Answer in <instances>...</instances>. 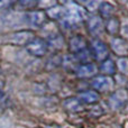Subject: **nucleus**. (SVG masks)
<instances>
[{
	"instance_id": "obj_1",
	"label": "nucleus",
	"mask_w": 128,
	"mask_h": 128,
	"mask_svg": "<svg viewBox=\"0 0 128 128\" xmlns=\"http://www.w3.org/2000/svg\"><path fill=\"white\" fill-rule=\"evenodd\" d=\"M66 7V15L61 20V24L65 28H72V27L79 25L83 22L86 18V9L84 7L75 4V2H68L65 4Z\"/></svg>"
},
{
	"instance_id": "obj_2",
	"label": "nucleus",
	"mask_w": 128,
	"mask_h": 128,
	"mask_svg": "<svg viewBox=\"0 0 128 128\" xmlns=\"http://www.w3.org/2000/svg\"><path fill=\"white\" fill-rule=\"evenodd\" d=\"M35 38V34L32 30H19L15 32L11 35H8L4 38V42L17 46H27Z\"/></svg>"
},
{
	"instance_id": "obj_3",
	"label": "nucleus",
	"mask_w": 128,
	"mask_h": 128,
	"mask_svg": "<svg viewBox=\"0 0 128 128\" xmlns=\"http://www.w3.org/2000/svg\"><path fill=\"white\" fill-rule=\"evenodd\" d=\"M91 55L98 62H104L107 58H109V48L104 42L101 40H93L91 42Z\"/></svg>"
},
{
	"instance_id": "obj_4",
	"label": "nucleus",
	"mask_w": 128,
	"mask_h": 128,
	"mask_svg": "<svg viewBox=\"0 0 128 128\" xmlns=\"http://www.w3.org/2000/svg\"><path fill=\"white\" fill-rule=\"evenodd\" d=\"M91 86H92L93 90L99 92H109V91L114 90V86H115V82L114 79L111 76L108 75H97V76L93 78L92 82H91Z\"/></svg>"
},
{
	"instance_id": "obj_5",
	"label": "nucleus",
	"mask_w": 128,
	"mask_h": 128,
	"mask_svg": "<svg viewBox=\"0 0 128 128\" xmlns=\"http://www.w3.org/2000/svg\"><path fill=\"white\" fill-rule=\"evenodd\" d=\"M27 51L34 56H44L48 51V44L43 38H34L30 43L26 46Z\"/></svg>"
},
{
	"instance_id": "obj_6",
	"label": "nucleus",
	"mask_w": 128,
	"mask_h": 128,
	"mask_svg": "<svg viewBox=\"0 0 128 128\" xmlns=\"http://www.w3.org/2000/svg\"><path fill=\"white\" fill-rule=\"evenodd\" d=\"M86 28L90 33L91 36L98 37L100 36L104 30V20L100 16H91L86 19Z\"/></svg>"
},
{
	"instance_id": "obj_7",
	"label": "nucleus",
	"mask_w": 128,
	"mask_h": 128,
	"mask_svg": "<svg viewBox=\"0 0 128 128\" xmlns=\"http://www.w3.org/2000/svg\"><path fill=\"white\" fill-rule=\"evenodd\" d=\"M98 66L94 63H86V64H79L75 68V74L80 79H89L97 74Z\"/></svg>"
},
{
	"instance_id": "obj_8",
	"label": "nucleus",
	"mask_w": 128,
	"mask_h": 128,
	"mask_svg": "<svg viewBox=\"0 0 128 128\" xmlns=\"http://www.w3.org/2000/svg\"><path fill=\"white\" fill-rule=\"evenodd\" d=\"M26 20L28 25L33 27H42L46 22V14L43 10H33L26 14Z\"/></svg>"
},
{
	"instance_id": "obj_9",
	"label": "nucleus",
	"mask_w": 128,
	"mask_h": 128,
	"mask_svg": "<svg viewBox=\"0 0 128 128\" xmlns=\"http://www.w3.org/2000/svg\"><path fill=\"white\" fill-rule=\"evenodd\" d=\"M68 50L73 54H79L80 52L86 50V40L81 35H75L68 40Z\"/></svg>"
},
{
	"instance_id": "obj_10",
	"label": "nucleus",
	"mask_w": 128,
	"mask_h": 128,
	"mask_svg": "<svg viewBox=\"0 0 128 128\" xmlns=\"http://www.w3.org/2000/svg\"><path fill=\"white\" fill-rule=\"evenodd\" d=\"M46 17H50L53 20H62L66 15V7L63 4H54L53 7L46 9Z\"/></svg>"
},
{
	"instance_id": "obj_11",
	"label": "nucleus",
	"mask_w": 128,
	"mask_h": 128,
	"mask_svg": "<svg viewBox=\"0 0 128 128\" xmlns=\"http://www.w3.org/2000/svg\"><path fill=\"white\" fill-rule=\"evenodd\" d=\"M111 50H112L117 55L125 56L128 53V45L124 40L115 37L111 40Z\"/></svg>"
},
{
	"instance_id": "obj_12",
	"label": "nucleus",
	"mask_w": 128,
	"mask_h": 128,
	"mask_svg": "<svg viewBox=\"0 0 128 128\" xmlns=\"http://www.w3.org/2000/svg\"><path fill=\"white\" fill-rule=\"evenodd\" d=\"M127 99V93L125 92L124 90H119V91H116L112 96L110 97L109 99V104H110L111 109H118L122 106L125 101Z\"/></svg>"
},
{
	"instance_id": "obj_13",
	"label": "nucleus",
	"mask_w": 128,
	"mask_h": 128,
	"mask_svg": "<svg viewBox=\"0 0 128 128\" xmlns=\"http://www.w3.org/2000/svg\"><path fill=\"white\" fill-rule=\"evenodd\" d=\"M78 99L82 102V104H92L96 102L99 101L100 96L97 91L94 90H88V91H83L79 94Z\"/></svg>"
},
{
	"instance_id": "obj_14",
	"label": "nucleus",
	"mask_w": 128,
	"mask_h": 128,
	"mask_svg": "<svg viewBox=\"0 0 128 128\" xmlns=\"http://www.w3.org/2000/svg\"><path fill=\"white\" fill-rule=\"evenodd\" d=\"M98 70H100V72L102 73V75H108V76H111V75L116 72V64H115V62H114L112 60L107 58L106 61L101 62V64H100V66H99Z\"/></svg>"
},
{
	"instance_id": "obj_15",
	"label": "nucleus",
	"mask_w": 128,
	"mask_h": 128,
	"mask_svg": "<svg viewBox=\"0 0 128 128\" xmlns=\"http://www.w3.org/2000/svg\"><path fill=\"white\" fill-rule=\"evenodd\" d=\"M63 107L68 111L76 112V111H80L82 109V102L78 98H68V99L64 100Z\"/></svg>"
},
{
	"instance_id": "obj_16",
	"label": "nucleus",
	"mask_w": 128,
	"mask_h": 128,
	"mask_svg": "<svg viewBox=\"0 0 128 128\" xmlns=\"http://www.w3.org/2000/svg\"><path fill=\"white\" fill-rule=\"evenodd\" d=\"M104 28L108 32L110 35H116L118 32L120 30V22L118 19H116L115 17H111L107 20L106 25H104Z\"/></svg>"
},
{
	"instance_id": "obj_17",
	"label": "nucleus",
	"mask_w": 128,
	"mask_h": 128,
	"mask_svg": "<svg viewBox=\"0 0 128 128\" xmlns=\"http://www.w3.org/2000/svg\"><path fill=\"white\" fill-rule=\"evenodd\" d=\"M99 12H100V17H104V18H111L112 16L114 11H115V8L109 2H100L99 4Z\"/></svg>"
},
{
	"instance_id": "obj_18",
	"label": "nucleus",
	"mask_w": 128,
	"mask_h": 128,
	"mask_svg": "<svg viewBox=\"0 0 128 128\" xmlns=\"http://www.w3.org/2000/svg\"><path fill=\"white\" fill-rule=\"evenodd\" d=\"M117 66L119 68L120 73L125 75H128V58H122L118 60Z\"/></svg>"
},
{
	"instance_id": "obj_19",
	"label": "nucleus",
	"mask_w": 128,
	"mask_h": 128,
	"mask_svg": "<svg viewBox=\"0 0 128 128\" xmlns=\"http://www.w3.org/2000/svg\"><path fill=\"white\" fill-rule=\"evenodd\" d=\"M18 4H20L24 9H33V8H35L36 6H38V2H36V1H20V2H18Z\"/></svg>"
},
{
	"instance_id": "obj_20",
	"label": "nucleus",
	"mask_w": 128,
	"mask_h": 128,
	"mask_svg": "<svg viewBox=\"0 0 128 128\" xmlns=\"http://www.w3.org/2000/svg\"><path fill=\"white\" fill-rule=\"evenodd\" d=\"M99 4L100 2H97V1H91V2H86V6H84V8H88L90 9V10H93V9H98L99 8Z\"/></svg>"
}]
</instances>
